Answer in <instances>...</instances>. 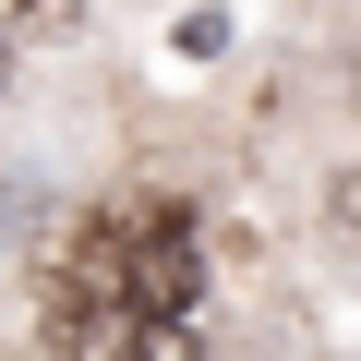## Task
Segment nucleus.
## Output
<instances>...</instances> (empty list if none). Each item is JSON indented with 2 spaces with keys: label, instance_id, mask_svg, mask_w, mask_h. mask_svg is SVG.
<instances>
[{
  "label": "nucleus",
  "instance_id": "3",
  "mask_svg": "<svg viewBox=\"0 0 361 361\" xmlns=\"http://www.w3.org/2000/svg\"><path fill=\"white\" fill-rule=\"evenodd\" d=\"M325 241H337V253H361V169H337V180H325Z\"/></svg>",
  "mask_w": 361,
  "mask_h": 361
},
{
  "label": "nucleus",
  "instance_id": "2",
  "mask_svg": "<svg viewBox=\"0 0 361 361\" xmlns=\"http://www.w3.org/2000/svg\"><path fill=\"white\" fill-rule=\"evenodd\" d=\"M121 361H205V325H193V313H145V325L121 337Z\"/></svg>",
  "mask_w": 361,
  "mask_h": 361
},
{
  "label": "nucleus",
  "instance_id": "1",
  "mask_svg": "<svg viewBox=\"0 0 361 361\" xmlns=\"http://www.w3.org/2000/svg\"><path fill=\"white\" fill-rule=\"evenodd\" d=\"M193 289H205V253H193L180 217H157V229L121 241V301L133 313H193Z\"/></svg>",
  "mask_w": 361,
  "mask_h": 361
}]
</instances>
